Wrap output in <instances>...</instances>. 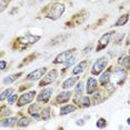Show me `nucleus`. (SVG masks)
Segmentation results:
<instances>
[{
	"mask_svg": "<svg viewBox=\"0 0 130 130\" xmlns=\"http://www.w3.org/2000/svg\"><path fill=\"white\" fill-rule=\"evenodd\" d=\"M63 11H64V6L62 4H58L57 2V4H54L49 8L48 12H47V16H48L50 19L56 20V19L60 18L61 14L63 13Z\"/></svg>",
	"mask_w": 130,
	"mask_h": 130,
	"instance_id": "nucleus-1",
	"label": "nucleus"
},
{
	"mask_svg": "<svg viewBox=\"0 0 130 130\" xmlns=\"http://www.w3.org/2000/svg\"><path fill=\"white\" fill-rule=\"evenodd\" d=\"M107 63H108L107 57H101V58H99L98 60L94 62L93 66H92V70H91L92 75H99V73L101 72L103 69H105V67L107 66Z\"/></svg>",
	"mask_w": 130,
	"mask_h": 130,
	"instance_id": "nucleus-2",
	"label": "nucleus"
},
{
	"mask_svg": "<svg viewBox=\"0 0 130 130\" xmlns=\"http://www.w3.org/2000/svg\"><path fill=\"white\" fill-rule=\"evenodd\" d=\"M46 67L43 68H39V69L35 70V71H32L31 73H29V75L27 76V79L30 81H34V80H39V79L42 77L43 75L46 73Z\"/></svg>",
	"mask_w": 130,
	"mask_h": 130,
	"instance_id": "nucleus-3",
	"label": "nucleus"
},
{
	"mask_svg": "<svg viewBox=\"0 0 130 130\" xmlns=\"http://www.w3.org/2000/svg\"><path fill=\"white\" fill-rule=\"evenodd\" d=\"M36 96V92L35 91H30V92H27V93H23L21 97H20L19 101H18V106L21 107L23 105H27V103H30L34 99V97Z\"/></svg>",
	"mask_w": 130,
	"mask_h": 130,
	"instance_id": "nucleus-4",
	"label": "nucleus"
},
{
	"mask_svg": "<svg viewBox=\"0 0 130 130\" xmlns=\"http://www.w3.org/2000/svg\"><path fill=\"white\" fill-rule=\"evenodd\" d=\"M72 52H73V50H66V51H63L62 54H60L59 56H57V58L55 59L54 62L55 63H64L68 59L71 58Z\"/></svg>",
	"mask_w": 130,
	"mask_h": 130,
	"instance_id": "nucleus-5",
	"label": "nucleus"
},
{
	"mask_svg": "<svg viewBox=\"0 0 130 130\" xmlns=\"http://www.w3.org/2000/svg\"><path fill=\"white\" fill-rule=\"evenodd\" d=\"M52 91H54L52 88H46V89H43L39 93V96H38V101H40V102H47L49 100L50 96H51Z\"/></svg>",
	"mask_w": 130,
	"mask_h": 130,
	"instance_id": "nucleus-6",
	"label": "nucleus"
},
{
	"mask_svg": "<svg viewBox=\"0 0 130 130\" xmlns=\"http://www.w3.org/2000/svg\"><path fill=\"white\" fill-rule=\"evenodd\" d=\"M57 76H58V72H57V70H51L48 75L46 76V78L43 79L42 81L40 82V86L42 87V86H46V85H49V84H51L52 81H55L56 80V78H57Z\"/></svg>",
	"mask_w": 130,
	"mask_h": 130,
	"instance_id": "nucleus-7",
	"label": "nucleus"
},
{
	"mask_svg": "<svg viewBox=\"0 0 130 130\" xmlns=\"http://www.w3.org/2000/svg\"><path fill=\"white\" fill-rule=\"evenodd\" d=\"M111 36H112L111 32H108V34L103 35V36L100 38V40H99V46L97 47V51H99V50L106 48V46L108 45L109 41H110V39H111Z\"/></svg>",
	"mask_w": 130,
	"mask_h": 130,
	"instance_id": "nucleus-8",
	"label": "nucleus"
},
{
	"mask_svg": "<svg viewBox=\"0 0 130 130\" xmlns=\"http://www.w3.org/2000/svg\"><path fill=\"white\" fill-rule=\"evenodd\" d=\"M40 39L39 36H32V35H27L26 37L19 38V41H21L22 43H35Z\"/></svg>",
	"mask_w": 130,
	"mask_h": 130,
	"instance_id": "nucleus-9",
	"label": "nucleus"
},
{
	"mask_svg": "<svg viewBox=\"0 0 130 130\" xmlns=\"http://www.w3.org/2000/svg\"><path fill=\"white\" fill-rule=\"evenodd\" d=\"M97 89V80L94 78H88L87 80V92L92 93Z\"/></svg>",
	"mask_w": 130,
	"mask_h": 130,
	"instance_id": "nucleus-10",
	"label": "nucleus"
},
{
	"mask_svg": "<svg viewBox=\"0 0 130 130\" xmlns=\"http://www.w3.org/2000/svg\"><path fill=\"white\" fill-rule=\"evenodd\" d=\"M70 97H71V92H70V91H63V92L58 94L57 102H59V103L66 102V101H68V100L70 99Z\"/></svg>",
	"mask_w": 130,
	"mask_h": 130,
	"instance_id": "nucleus-11",
	"label": "nucleus"
},
{
	"mask_svg": "<svg viewBox=\"0 0 130 130\" xmlns=\"http://www.w3.org/2000/svg\"><path fill=\"white\" fill-rule=\"evenodd\" d=\"M76 102H78L81 107H89V98L86 96H78V98L76 99Z\"/></svg>",
	"mask_w": 130,
	"mask_h": 130,
	"instance_id": "nucleus-12",
	"label": "nucleus"
},
{
	"mask_svg": "<svg viewBox=\"0 0 130 130\" xmlns=\"http://www.w3.org/2000/svg\"><path fill=\"white\" fill-rule=\"evenodd\" d=\"M28 112L35 118V119H39L40 118V116H39V108H38L37 105H31L30 108H29V110H28Z\"/></svg>",
	"mask_w": 130,
	"mask_h": 130,
	"instance_id": "nucleus-13",
	"label": "nucleus"
},
{
	"mask_svg": "<svg viewBox=\"0 0 130 130\" xmlns=\"http://www.w3.org/2000/svg\"><path fill=\"white\" fill-rule=\"evenodd\" d=\"M87 64H88V61H81L80 63L78 64V66H76L75 67V69H73V73H75V75H78V73H81L82 71H84L85 70V68L87 67Z\"/></svg>",
	"mask_w": 130,
	"mask_h": 130,
	"instance_id": "nucleus-14",
	"label": "nucleus"
},
{
	"mask_svg": "<svg viewBox=\"0 0 130 130\" xmlns=\"http://www.w3.org/2000/svg\"><path fill=\"white\" fill-rule=\"evenodd\" d=\"M75 110H76L75 106L67 105V106H64V107H62V108L60 109V115H61V116H64V115H68V113H70V112H72V111H75Z\"/></svg>",
	"mask_w": 130,
	"mask_h": 130,
	"instance_id": "nucleus-15",
	"label": "nucleus"
},
{
	"mask_svg": "<svg viewBox=\"0 0 130 130\" xmlns=\"http://www.w3.org/2000/svg\"><path fill=\"white\" fill-rule=\"evenodd\" d=\"M77 79H78L77 77H71V78H68L67 80L62 84V88H63V89H68V88L72 87V86L76 84Z\"/></svg>",
	"mask_w": 130,
	"mask_h": 130,
	"instance_id": "nucleus-16",
	"label": "nucleus"
},
{
	"mask_svg": "<svg viewBox=\"0 0 130 130\" xmlns=\"http://www.w3.org/2000/svg\"><path fill=\"white\" fill-rule=\"evenodd\" d=\"M110 73H111L110 70H107V71L103 72L101 75V77H100V84H101L102 86H105L106 84H108V82H109V79H110Z\"/></svg>",
	"mask_w": 130,
	"mask_h": 130,
	"instance_id": "nucleus-17",
	"label": "nucleus"
},
{
	"mask_svg": "<svg viewBox=\"0 0 130 130\" xmlns=\"http://www.w3.org/2000/svg\"><path fill=\"white\" fill-rule=\"evenodd\" d=\"M16 122H17V118H7V119L2 120L1 126L2 127H11V126H13Z\"/></svg>",
	"mask_w": 130,
	"mask_h": 130,
	"instance_id": "nucleus-18",
	"label": "nucleus"
},
{
	"mask_svg": "<svg viewBox=\"0 0 130 130\" xmlns=\"http://www.w3.org/2000/svg\"><path fill=\"white\" fill-rule=\"evenodd\" d=\"M22 75V72H19L18 75H11V76H8L7 78L4 80V82L6 85H9V84H11V82H13V81H16L17 79H18V77H20Z\"/></svg>",
	"mask_w": 130,
	"mask_h": 130,
	"instance_id": "nucleus-19",
	"label": "nucleus"
},
{
	"mask_svg": "<svg viewBox=\"0 0 130 130\" xmlns=\"http://www.w3.org/2000/svg\"><path fill=\"white\" fill-rule=\"evenodd\" d=\"M128 20H129V16H128V14H125V16H121L120 18L117 20L116 26H123V25H126V23L128 22Z\"/></svg>",
	"mask_w": 130,
	"mask_h": 130,
	"instance_id": "nucleus-20",
	"label": "nucleus"
},
{
	"mask_svg": "<svg viewBox=\"0 0 130 130\" xmlns=\"http://www.w3.org/2000/svg\"><path fill=\"white\" fill-rule=\"evenodd\" d=\"M12 92H13L12 88H9V89H6L5 91H2V93H1V100H5L7 97H9Z\"/></svg>",
	"mask_w": 130,
	"mask_h": 130,
	"instance_id": "nucleus-21",
	"label": "nucleus"
},
{
	"mask_svg": "<svg viewBox=\"0 0 130 130\" xmlns=\"http://www.w3.org/2000/svg\"><path fill=\"white\" fill-rule=\"evenodd\" d=\"M41 117H42L43 120H48L50 118V109L49 108L43 109L42 112H41Z\"/></svg>",
	"mask_w": 130,
	"mask_h": 130,
	"instance_id": "nucleus-22",
	"label": "nucleus"
},
{
	"mask_svg": "<svg viewBox=\"0 0 130 130\" xmlns=\"http://www.w3.org/2000/svg\"><path fill=\"white\" fill-rule=\"evenodd\" d=\"M120 63L123 66V68H128L129 67V63H130V57H125V58H122L120 60Z\"/></svg>",
	"mask_w": 130,
	"mask_h": 130,
	"instance_id": "nucleus-23",
	"label": "nucleus"
},
{
	"mask_svg": "<svg viewBox=\"0 0 130 130\" xmlns=\"http://www.w3.org/2000/svg\"><path fill=\"white\" fill-rule=\"evenodd\" d=\"M107 126V121L106 119H103V118H100V119L97 121V127L98 128H103V127Z\"/></svg>",
	"mask_w": 130,
	"mask_h": 130,
	"instance_id": "nucleus-24",
	"label": "nucleus"
},
{
	"mask_svg": "<svg viewBox=\"0 0 130 130\" xmlns=\"http://www.w3.org/2000/svg\"><path fill=\"white\" fill-rule=\"evenodd\" d=\"M29 125V119L28 118H22L18 121V126L19 127H25V126H28Z\"/></svg>",
	"mask_w": 130,
	"mask_h": 130,
	"instance_id": "nucleus-25",
	"label": "nucleus"
},
{
	"mask_svg": "<svg viewBox=\"0 0 130 130\" xmlns=\"http://www.w3.org/2000/svg\"><path fill=\"white\" fill-rule=\"evenodd\" d=\"M76 62V58L75 57H71L70 59H68V60L64 62V66L66 67H69V66H71V64H73Z\"/></svg>",
	"mask_w": 130,
	"mask_h": 130,
	"instance_id": "nucleus-26",
	"label": "nucleus"
},
{
	"mask_svg": "<svg viewBox=\"0 0 130 130\" xmlns=\"http://www.w3.org/2000/svg\"><path fill=\"white\" fill-rule=\"evenodd\" d=\"M81 92H82V82H79L76 88V93H77V96H80Z\"/></svg>",
	"mask_w": 130,
	"mask_h": 130,
	"instance_id": "nucleus-27",
	"label": "nucleus"
},
{
	"mask_svg": "<svg viewBox=\"0 0 130 130\" xmlns=\"http://www.w3.org/2000/svg\"><path fill=\"white\" fill-rule=\"evenodd\" d=\"M16 99H17V94H11L10 98H8V103H9V105H12V103L16 101Z\"/></svg>",
	"mask_w": 130,
	"mask_h": 130,
	"instance_id": "nucleus-28",
	"label": "nucleus"
},
{
	"mask_svg": "<svg viewBox=\"0 0 130 130\" xmlns=\"http://www.w3.org/2000/svg\"><path fill=\"white\" fill-rule=\"evenodd\" d=\"M6 61H4V60H1V70H5V68H6Z\"/></svg>",
	"mask_w": 130,
	"mask_h": 130,
	"instance_id": "nucleus-29",
	"label": "nucleus"
},
{
	"mask_svg": "<svg viewBox=\"0 0 130 130\" xmlns=\"http://www.w3.org/2000/svg\"><path fill=\"white\" fill-rule=\"evenodd\" d=\"M127 43H130V34H129L128 38H127Z\"/></svg>",
	"mask_w": 130,
	"mask_h": 130,
	"instance_id": "nucleus-30",
	"label": "nucleus"
},
{
	"mask_svg": "<svg viewBox=\"0 0 130 130\" xmlns=\"http://www.w3.org/2000/svg\"><path fill=\"white\" fill-rule=\"evenodd\" d=\"M127 122H128V125H130V118H128V120H127Z\"/></svg>",
	"mask_w": 130,
	"mask_h": 130,
	"instance_id": "nucleus-31",
	"label": "nucleus"
},
{
	"mask_svg": "<svg viewBox=\"0 0 130 130\" xmlns=\"http://www.w3.org/2000/svg\"><path fill=\"white\" fill-rule=\"evenodd\" d=\"M129 54H130V49H129Z\"/></svg>",
	"mask_w": 130,
	"mask_h": 130,
	"instance_id": "nucleus-32",
	"label": "nucleus"
}]
</instances>
